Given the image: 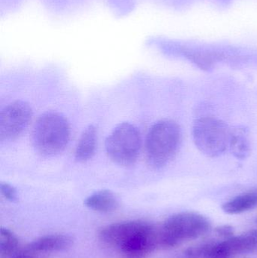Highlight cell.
Listing matches in <instances>:
<instances>
[{"label": "cell", "instance_id": "5b68a950", "mask_svg": "<svg viewBox=\"0 0 257 258\" xmlns=\"http://www.w3.org/2000/svg\"><path fill=\"white\" fill-rule=\"evenodd\" d=\"M231 132L232 130L220 119L200 118L193 124V141L205 156L218 157L229 149Z\"/></svg>", "mask_w": 257, "mask_h": 258}, {"label": "cell", "instance_id": "30bf717a", "mask_svg": "<svg viewBox=\"0 0 257 258\" xmlns=\"http://www.w3.org/2000/svg\"><path fill=\"white\" fill-rule=\"evenodd\" d=\"M257 207V192H246L225 203L222 209L229 215H238Z\"/></svg>", "mask_w": 257, "mask_h": 258}, {"label": "cell", "instance_id": "e0dca14e", "mask_svg": "<svg viewBox=\"0 0 257 258\" xmlns=\"http://www.w3.org/2000/svg\"><path fill=\"white\" fill-rule=\"evenodd\" d=\"M12 258H34L30 257V256L26 255V254H15Z\"/></svg>", "mask_w": 257, "mask_h": 258}, {"label": "cell", "instance_id": "3957f363", "mask_svg": "<svg viewBox=\"0 0 257 258\" xmlns=\"http://www.w3.org/2000/svg\"><path fill=\"white\" fill-rule=\"evenodd\" d=\"M211 229L209 220L201 214L193 212L175 214L159 229V247L175 248L185 241L205 236Z\"/></svg>", "mask_w": 257, "mask_h": 258}, {"label": "cell", "instance_id": "9c48e42d", "mask_svg": "<svg viewBox=\"0 0 257 258\" xmlns=\"http://www.w3.org/2000/svg\"><path fill=\"white\" fill-rule=\"evenodd\" d=\"M84 204L89 209L101 213H110L119 208V202L116 196L109 190L95 192L86 198Z\"/></svg>", "mask_w": 257, "mask_h": 258}, {"label": "cell", "instance_id": "9a60e30c", "mask_svg": "<svg viewBox=\"0 0 257 258\" xmlns=\"http://www.w3.org/2000/svg\"><path fill=\"white\" fill-rule=\"evenodd\" d=\"M0 191H1L2 195L10 202H16L18 200V192H17L16 189L9 183H1Z\"/></svg>", "mask_w": 257, "mask_h": 258}, {"label": "cell", "instance_id": "4fadbf2b", "mask_svg": "<svg viewBox=\"0 0 257 258\" xmlns=\"http://www.w3.org/2000/svg\"><path fill=\"white\" fill-rule=\"evenodd\" d=\"M229 149L232 154L240 159H246L251 151L248 132L246 129L238 128L231 132Z\"/></svg>", "mask_w": 257, "mask_h": 258}, {"label": "cell", "instance_id": "ba28073f", "mask_svg": "<svg viewBox=\"0 0 257 258\" xmlns=\"http://www.w3.org/2000/svg\"><path fill=\"white\" fill-rule=\"evenodd\" d=\"M73 238L69 235H47L30 242L27 245V249L31 252H60L69 249L73 245Z\"/></svg>", "mask_w": 257, "mask_h": 258}, {"label": "cell", "instance_id": "5bb4252c", "mask_svg": "<svg viewBox=\"0 0 257 258\" xmlns=\"http://www.w3.org/2000/svg\"><path fill=\"white\" fill-rule=\"evenodd\" d=\"M18 238L9 229L0 230V258H12L18 251Z\"/></svg>", "mask_w": 257, "mask_h": 258}, {"label": "cell", "instance_id": "8fae6325", "mask_svg": "<svg viewBox=\"0 0 257 258\" xmlns=\"http://www.w3.org/2000/svg\"><path fill=\"white\" fill-rule=\"evenodd\" d=\"M97 133L95 127L90 125L83 132L75 151V158L79 162L92 159L96 150Z\"/></svg>", "mask_w": 257, "mask_h": 258}, {"label": "cell", "instance_id": "6da1fadb", "mask_svg": "<svg viewBox=\"0 0 257 258\" xmlns=\"http://www.w3.org/2000/svg\"><path fill=\"white\" fill-rule=\"evenodd\" d=\"M100 240L127 258H144L159 247V230L143 221L115 223L98 233Z\"/></svg>", "mask_w": 257, "mask_h": 258}, {"label": "cell", "instance_id": "7a4b0ae2", "mask_svg": "<svg viewBox=\"0 0 257 258\" xmlns=\"http://www.w3.org/2000/svg\"><path fill=\"white\" fill-rule=\"evenodd\" d=\"M70 128L66 118L57 112H47L36 121L32 131L35 150L44 156H54L63 152L69 143Z\"/></svg>", "mask_w": 257, "mask_h": 258}, {"label": "cell", "instance_id": "8992f818", "mask_svg": "<svg viewBox=\"0 0 257 258\" xmlns=\"http://www.w3.org/2000/svg\"><path fill=\"white\" fill-rule=\"evenodd\" d=\"M141 144L138 129L125 122L116 127L107 137L106 151L115 163L122 166H130L137 161Z\"/></svg>", "mask_w": 257, "mask_h": 258}, {"label": "cell", "instance_id": "277c9868", "mask_svg": "<svg viewBox=\"0 0 257 258\" xmlns=\"http://www.w3.org/2000/svg\"><path fill=\"white\" fill-rule=\"evenodd\" d=\"M181 141V128L174 121L165 119L152 125L146 142L149 165L161 168L170 163L178 153Z\"/></svg>", "mask_w": 257, "mask_h": 258}, {"label": "cell", "instance_id": "52a82bcc", "mask_svg": "<svg viewBox=\"0 0 257 258\" xmlns=\"http://www.w3.org/2000/svg\"><path fill=\"white\" fill-rule=\"evenodd\" d=\"M32 109L27 103L18 101L6 106L0 114V139L12 141L18 138L31 120Z\"/></svg>", "mask_w": 257, "mask_h": 258}, {"label": "cell", "instance_id": "7c38bea8", "mask_svg": "<svg viewBox=\"0 0 257 258\" xmlns=\"http://www.w3.org/2000/svg\"><path fill=\"white\" fill-rule=\"evenodd\" d=\"M235 257L252 252L257 248V230L226 239Z\"/></svg>", "mask_w": 257, "mask_h": 258}, {"label": "cell", "instance_id": "2e32d148", "mask_svg": "<svg viewBox=\"0 0 257 258\" xmlns=\"http://www.w3.org/2000/svg\"><path fill=\"white\" fill-rule=\"evenodd\" d=\"M215 232L218 236L226 238V239L233 237L235 235V229L230 225H222L216 227Z\"/></svg>", "mask_w": 257, "mask_h": 258}]
</instances>
